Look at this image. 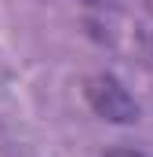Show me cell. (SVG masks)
Listing matches in <instances>:
<instances>
[{
	"label": "cell",
	"instance_id": "2",
	"mask_svg": "<svg viewBox=\"0 0 153 157\" xmlns=\"http://www.w3.org/2000/svg\"><path fill=\"white\" fill-rule=\"evenodd\" d=\"M102 157H146V154H139V150H128V146H113V150H106Z\"/></svg>",
	"mask_w": 153,
	"mask_h": 157
},
{
	"label": "cell",
	"instance_id": "1",
	"mask_svg": "<svg viewBox=\"0 0 153 157\" xmlns=\"http://www.w3.org/2000/svg\"><path fill=\"white\" fill-rule=\"evenodd\" d=\"M84 95H88V102H91V110H95L99 117L117 121V124H131V121H139V102H135L131 91H128L117 77H110V73H95V77H88Z\"/></svg>",
	"mask_w": 153,
	"mask_h": 157
},
{
	"label": "cell",
	"instance_id": "3",
	"mask_svg": "<svg viewBox=\"0 0 153 157\" xmlns=\"http://www.w3.org/2000/svg\"><path fill=\"white\" fill-rule=\"evenodd\" d=\"M84 4H99V7H106V4H117V0H84Z\"/></svg>",
	"mask_w": 153,
	"mask_h": 157
}]
</instances>
